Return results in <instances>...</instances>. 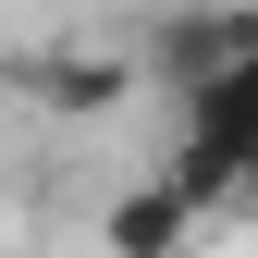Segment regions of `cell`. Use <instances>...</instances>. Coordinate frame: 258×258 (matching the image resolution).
<instances>
[{"instance_id": "obj_5", "label": "cell", "mask_w": 258, "mask_h": 258, "mask_svg": "<svg viewBox=\"0 0 258 258\" xmlns=\"http://www.w3.org/2000/svg\"><path fill=\"white\" fill-rule=\"evenodd\" d=\"M37 86H49V111H111V99H136V61H111V49H61V61H37Z\"/></svg>"}, {"instance_id": "obj_2", "label": "cell", "mask_w": 258, "mask_h": 258, "mask_svg": "<svg viewBox=\"0 0 258 258\" xmlns=\"http://www.w3.org/2000/svg\"><path fill=\"white\" fill-rule=\"evenodd\" d=\"M184 123H197V136H246V148H258V37H234L197 86H184Z\"/></svg>"}, {"instance_id": "obj_3", "label": "cell", "mask_w": 258, "mask_h": 258, "mask_svg": "<svg viewBox=\"0 0 258 258\" xmlns=\"http://www.w3.org/2000/svg\"><path fill=\"white\" fill-rule=\"evenodd\" d=\"M160 184H172V197H197V209H221V197H246V184H258V148H246V136H197V123H184V148H172V172H160Z\"/></svg>"}, {"instance_id": "obj_4", "label": "cell", "mask_w": 258, "mask_h": 258, "mask_svg": "<svg viewBox=\"0 0 258 258\" xmlns=\"http://www.w3.org/2000/svg\"><path fill=\"white\" fill-rule=\"evenodd\" d=\"M234 37H258V13H172V25H160V49H148V61H160V86L184 99V86H197V74H209V61L234 49Z\"/></svg>"}, {"instance_id": "obj_1", "label": "cell", "mask_w": 258, "mask_h": 258, "mask_svg": "<svg viewBox=\"0 0 258 258\" xmlns=\"http://www.w3.org/2000/svg\"><path fill=\"white\" fill-rule=\"evenodd\" d=\"M197 221H209L197 197H172V184L148 172V184H123V197L99 209V246H111V258H184V246H197Z\"/></svg>"}]
</instances>
